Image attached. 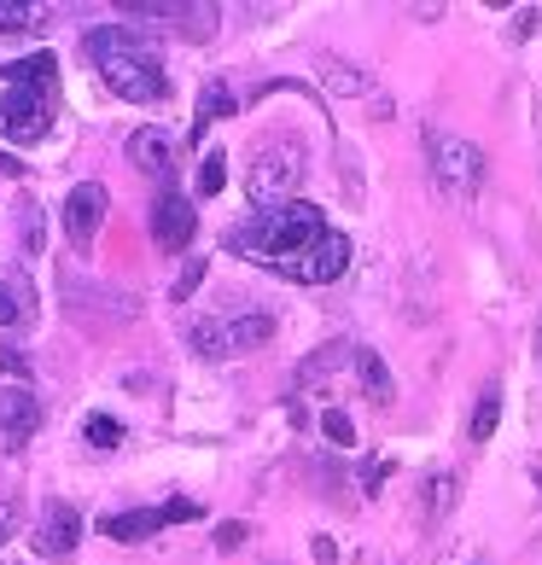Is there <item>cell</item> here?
Listing matches in <instances>:
<instances>
[{
  "mask_svg": "<svg viewBox=\"0 0 542 565\" xmlns=\"http://www.w3.org/2000/svg\"><path fill=\"white\" fill-rule=\"evenodd\" d=\"M82 53L94 58V71L106 76V88L123 94V99H135V106H158L163 94H170V82H163V65H158V53L146 47V41L135 30H123V24H99L82 35Z\"/></svg>",
  "mask_w": 542,
  "mask_h": 565,
  "instance_id": "cell-1",
  "label": "cell"
},
{
  "mask_svg": "<svg viewBox=\"0 0 542 565\" xmlns=\"http://www.w3.org/2000/svg\"><path fill=\"white\" fill-rule=\"evenodd\" d=\"M321 234H327V216L309 199H291L280 211H257L252 222L227 227V250H240V257H252L263 268H280L291 257H304Z\"/></svg>",
  "mask_w": 542,
  "mask_h": 565,
  "instance_id": "cell-2",
  "label": "cell"
},
{
  "mask_svg": "<svg viewBox=\"0 0 542 565\" xmlns=\"http://www.w3.org/2000/svg\"><path fill=\"white\" fill-rule=\"evenodd\" d=\"M426 158H432V181L444 186V199H455V204H467L478 186H485V152H478L467 135L426 129Z\"/></svg>",
  "mask_w": 542,
  "mask_h": 565,
  "instance_id": "cell-3",
  "label": "cell"
},
{
  "mask_svg": "<svg viewBox=\"0 0 542 565\" xmlns=\"http://www.w3.org/2000/svg\"><path fill=\"white\" fill-rule=\"evenodd\" d=\"M304 181V146L298 140H268L263 152L252 158V170H245V193H252L257 211H280L291 204Z\"/></svg>",
  "mask_w": 542,
  "mask_h": 565,
  "instance_id": "cell-4",
  "label": "cell"
},
{
  "mask_svg": "<svg viewBox=\"0 0 542 565\" xmlns=\"http://www.w3.org/2000/svg\"><path fill=\"white\" fill-rule=\"evenodd\" d=\"M344 268H350V239H344V234H332V227H327V234H321L316 245H309L304 257H291V263H280L275 275H286V280H298V286H332V280L344 275Z\"/></svg>",
  "mask_w": 542,
  "mask_h": 565,
  "instance_id": "cell-5",
  "label": "cell"
},
{
  "mask_svg": "<svg viewBox=\"0 0 542 565\" xmlns=\"http://www.w3.org/2000/svg\"><path fill=\"white\" fill-rule=\"evenodd\" d=\"M47 122H53V94H35V88H7L0 94V135L18 140V146H30L47 135Z\"/></svg>",
  "mask_w": 542,
  "mask_h": 565,
  "instance_id": "cell-6",
  "label": "cell"
},
{
  "mask_svg": "<svg viewBox=\"0 0 542 565\" xmlns=\"http://www.w3.org/2000/svg\"><path fill=\"white\" fill-rule=\"evenodd\" d=\"M181 519H199V501H163V508H135V513H111V519H99V536H111V542H140V536H152L163 525H181Z\"/></svg>",
  "mask_w": 542,
  "mask_h": 565,
  "instance_id": "cell-7",
  "label": "cell"
},
{
  "mask_svg": "<svg viewBox=\"0 0 542 565\" xmlns=\"http://www.w3.org/2000/svg\"><path fill=\"white\" fill-rule=\"evenodd\" d=\"M106 204H111V193L99 181H76L71 186L65 193V234H71V245H82V250L94 245V234L106 227Z\"/></svg>",
  "mask_w": 542,
  "mask_h": 565,
  "instance_id": "cell-8",
  "label": "cell"
},
{
  "mask_svg": "<svg viewBox=\"0 0 542 565\" xmlns=\"http://www.w3.org/2000/svg\"><path fill=\"white\" fill-rule=\"evenodd\" d=\"M76 542H82V513L71 508V501H47L35 519V554L41 559H65L76 554Z\"/></svg>",
  "mask_w": 542,
  "mask_h": 565,
  "instance_id": "cell-9",
  "label": "cell"
},
{
  "mask_svg": "<svg viewBox=\"0 0 542 565\" xmlns=\"http://www.w3.org/2000/svg\"><path fill=\"white\" fill-rule=\"evenodd\" d=\"M129 158H135V170L140 175H152L163 193H170V181H176V140L158 129V122H146V129L129 135Z\"/></svg>",
  "mask_w": 542,
  "mask_h": 565,
  "instance_id": "cell-10",
  "label": "cell"
},
{
  "mask_svg": "<svg viewBox=\"0 0 542 565\" xmlns=\"http://www.w3.org/2000/svg\"><path fill=\"white\" fill-rule=\"evenodd\" d=\"M193 227H199V216H193V204H187L176 186H170V193H158V204H152V239L163 250H187Z\"/></svg>",
  "mask_w": 542,
  "mask_h": 565,
  "instance_id": "cell-11",
  "label": "cell"
},
{
  "mask_svg": "<svg viewBox=\"0 0 542 565\" xmlns=\"http://www.w3.org/2000/svg\"><path fill=\"white\" fill-rule=\"evenodd\" d=\"M41 426V403L30 396V385H7L0 391V437L18 449V444H30Z\"/></svg>",
  "mask_w": 542,
  "mask_h": 565,
  "instance_id": "cell-12",
  "label": "cell"
},
{
  "mask_svg": "<svg viewBox=\"0 0 542 565\" xmlns=\"http://www.w3.org/2000/svg\"><path fill=\"white\" fill-rule=\"evenodd\" d=\"M0 82H7V88H35V94H53V88H59V58H53V53L12 58V65H0Z\"/></svg>",
  "mask_w": 542,
  "mask_h": 565,
  "instance_id": "cell-13",
  "label": "cell"
},
{
  "mask_svg": "<svg viewBox=\"0 0 542 565\" xmlns=\"http://www.w3.org/2000/svg\"><path fill=\"white\" fill-rule=\"evenodd\" d=\"M344 362H357V344H350V339H332V344H321L316 355H304V362H298V373H291V385H298V391H309L316 380H327V373H339Z\"/></svg>",
  "mask_w": 542,
  "mask_h": 565,
  "instance_id": "cell-14",
  "label": "cell"
},
{
  "mask_svg": "<svg viewBox=\"0 0 542 565\" xmlns=\"http://www.w3.org/2000/svg\"><path fill=\"white\" fill-rule=\"evenodd\" d=\"M275 339V316H263V309H245V316H227V350L245 355V350H263Z\"/></svg>",
  "mask_w": 542,
  "mask_h": 565,
  "instance_id": "cell-15",
  "label": "cell"
},
{
  "mask_svg": "<svg viewBox=\"0 0 542 565\" xmlns=\"http://www.w3.org/2000/svg\"><path fill=\"white\" fill-rule=\"evenodd\" d=\"M234 88H227V82H204V94H199V117H193V129H187V140H199L204 129H211V122H222V117H234Z\"/></svg>",
  "mask_w": 542,
  "mask_h": 565,
  "instance_id": "cell-16",
  "label": "cell"
},
{
  "mask_svg": "<svg viewBox=\"0 0 542 565\" xmlns=\"http://www.w3.org/2000/svg\"><path fill=\"white\" fill-rule=\"evenodd\" d=\"M357 373H362V391H368L380 408L397 403V380H391V367L380 362V350H357Z\"/></svg>",
  "mask_w": 542,
  "mask_h": 565,
  "instance_id": "cell-17",
  "label": "cell"
},
{
  "mask_svg": "<svg viewBox=\"0 0 542 565\" xmlns=\"http://www.w3.org/2000/svg\"><path fill=\"white\" fill-rule=\"evenodd\" d=\"M35 316V291L18 280V275H0V332L7 327H24Z\"/></svg>",
  "mask_w": 542,
  "mask_h": 565,
  "instance_id": "cell-18",
  "label": "cell"
},
{
  "mask_svg": "<svg viewBox=\"0 0 542 565\" xmlns=\"http://www.w3.org/2000/svg\"><path fill=\"white\" fill-rule=\"evenodd\" d=\"M187 350H199L204 355V362H227V355H234V350H227V321H187Z\"/></svg>",
  "mask_w": 542,
  "mask_h": 565,
  "instance_id": "cell-19",
  "label": "cell"
},
{
  "mask_svg": "<svg viewBox=\"0 0 542 565\" xmlns=\"http://www.w3.org/2000/svg\"><path fill=\"white\" fill-rule=\"evenodd\" d=\"M496 420H502V385H485V396H478V408H472L467 437H472V444H490V437H496Z\"/></svg>",
  "mask_w": 542,
  "mask_h": 565,
  "instance_id": "cell-20",
  "label": "cell"
},
{
  "mask_svg": "<svg viewBox=\"0 0 542 565\" xmlns=\"http://www.w3.org/2000/svg\"><path fill=\"white\" fill-rule=\"evenodd\" d=\"M321 88H332V94H368V76L357 65H344V58H321Z\"/></svg>",
  "mask_w": 542,
  "mask_h": 565,
  "instance_id": "cell-21",
  "label": "cell"
},
{
  "mask_svg": "<svg viewBox=\"0 0 542 565\" xmlns=\"http://www.w3.org/2000/svg\"><path fill=\"white\" fill-rule=\"evenodd\" d=\"M222 186H227V152H204V163H199V193L216 199Z\"/></svg>",
  "mask_w": 542,
  "mask_h": 565,
  "instance_id": "cell-22",
  "label": "cell"
},
{
  "mask_svg": "<svg viewBox=\"0 0 542 565\" xmlns=\"http://www.w3.org/2000/svg\"><path fill=\"white\" fill-rule=\"evenodd\" d=\"M82 437H88L94 449H117V444H123V426L111 420V414H88V426H82Z\"/></svg>",
  "mask_w": 542,
  "mask_h": 565,
  "instance_id": "cell-23",
  "label": "cell"
},
{
  "mask_svg": "<svg viewBox=\"0 0 542 565\" xmlns=\"http://www.w3.org/2000/svg\"><path fill=\"white\" fill-rule=\"evenodd\" d=\"M35 7H24V0H0V35H18V30H30L35 24Z\"/></svg>",
  "mask_w": 542,
  "mask_h": 565,
  "instance_id": "cell-24",
  "label": "cell"
},
{
  "mask_svg": "<svg viewBox=\"0 0 542 565\" xmlns=\"http://www.w3.org/2000/svg\"><path fill=\"white\" fill-rule=\"evenodd\" d=\"M449 501H455V472H437L426 484V513H449Z\"/></svg>",
  "mask_w": 542,
  "mask_h": 565,
  "instance_id": "cell-25",
  "label": "cell"
},
{
  "mask_svg": "<svg viewBox=\"0 0 542 565\" xmlns=\"http://www.w3.org/2000/svg\"><path fill=\"white\" fill-rule=\"evenodd\" d=\"M321 431H327L339 449H344V444H357V426H350V414H344V408H327V414H321Z\"/></svg>",
  "mask_w": 542,
  "mask_h": 565,
  "instance_id": "cell-26",
  "label": "cell"
},
{
  "mask_svg": "<svg viewBox=\"0 0 542 565\" xmlns=\"http://www.w3.org/2000/svg\"><path fill=\"white\" fill-rule=\"evenodd\" d=\"M24 211V257H41V204H18Z\"/></svg>",
  "mask_w": 542,
  "mask_h": 565,
  "instance_id": "cell-27",
  "label": "cell"
},
{
  "mask_svg": "<svg viewBox=\"0 0 542 565\" xmlns=\"http://www.w3.org/2000/svg\"><path fill=\"white\" fill-rule=\"evenodd\" d=\"M0 367H7V373H12V380H18V385H24V380H30V373H35V367H30V355H24V350H18V344H0Z\"/></svg>",
  "mask_w": 542,
  "mask_h": 565,
  "instance_id": "cell-28",
  "label": "cell"
},
{
  "mask_svg": "<svg viewBox=\"0 0 542 565\" xmlns=\"http://www.w3.org/2000/svg\"><path fill=\"white\" fill-rule=\"evenodd\" d=\"M245 536H252V531H245V525H240V519H227V525L216 531V548H222V554H234V548H240V542H245Z\"/></svg>",
  "mask_w": 542,
  "mask_h": 565,
  "instance_id": "cell-29",
  "label": "cell"
},
{
  "mask_svg": "<svg viewBox=\"0 0 542 565\" xmlns=\"http://www.w3.org/2000/svg\"><path fill=\"white\" fill-rule=\"evenodd\" d=\"M199 280H204V257H199V263H187V275L176 280V298L187 303V298H193V291H199Z\"/></svg>",
  "mask_w": 542,
  "mask_h": 565,
  "instance_id": "cell-30",
  "label": "cell"
},
{
  "mask_svg": "<svg viewBox=\"0 0 542 565\" xmlns=\"http://www.w3.org/2000/svg\"><path fill=\"white\" fill-rule=\"evenodd\" d=\"M385 478H391V460H368V467H362V484H368V495H380Z\"/></svg>",
  "mask_w": 542,
  "mask_h": 565,
  "instance_id": "cell-31",
  "label": "cell"
},
{
  "mask_svg": "<svg viewBox=\"0 0 542 565\" xmlns=\"http://www.w3.org/2000/svg\"><path fill=\"white\" fill-rule=\"evenodd\" d=\"M12 531H18V501H0V548L12 542Z\"/></svg>",
  "mask_w": 542,
  "mask_h": 565,
  "instance_id": "cell-32",
  "label": "cell"
}]
</instances>
